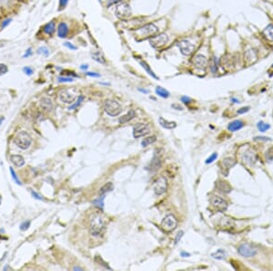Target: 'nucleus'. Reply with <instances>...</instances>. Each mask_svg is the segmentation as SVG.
I'll return each mask as SVG.
<instances>
[{
    "instance_id": "c85d7f7f",
    "label": "nucleus",
    "mask_w": 273,
    "mask_h": 271,
    "mask_svg": "<svg viewBox=\"0 0 273 271\" xmlns=\"http://www.w3.org/2000/svg\"><path fill=\"white\" fill-rule=\"evenodd\" d=\"M156 93L161 98H168L169 97V92L166 89L162 88V87H159V86H158L156 88Z\"/></svg>"
},
{
    "instance_id": "6e6d98bb",
    "label": "nucleus",
    "mask_w": 273,
    "mask_h": 271,
    "mask_svg": "<svg viewBox=\"0 0 273 271\" xmlns=\"http://www.w3.org/2000/svg\"><path fill=\"white\" fill-rule=\"evenodd\" d=\"M31 195L36 199H38V200H42V197H41V196H40V195H38V194H37V192H34L33 190H31Z\"/></svg>"
},
{
    "instance_id": "72a5a7b5",
    "label": "nucleus",
    "mask_w": 273,
    "mask_h": 271,
    "mask_svg": "<svg viewBox=\"0 0 273 271\" xmlns=\"http://www.w3.org/2000/svg\"><path fill=\"white\" fill-rule=\"evenodd\" d=\"M257 127H258V129H259L261 133L266 132L267 130H269V129L271 128V126L269 125L268 123H265V122H259L258 124H257Z\"/></svg>"
},
{
    "instance_id": "603ef678",
    "label": "nucleus",
    "mask_w": 273,
    "mask_h": 271,
    "mask_svg": "<svg viewBox=\"0 0 273 271\" xmlns=\"http://www.w3.org/2000/svg\"><path fill=\"white\" fill-rule=\"evenodd\" d=\"M183 234H184V232H183V231H180V232H179V233H178V235H177V237H176V238H175V244H178V243H179V239L182 237Z\"/></svg>"
},
{
    "instance_id": "052dcab7",
    "label": "nucleus",
    "mask_w": 273,
    "mask_h": 271,
    "mask_svg": "<svg viewBox=\"0 0 273 271\" xmlns=\"http://www.w3.org/2000/svg\"><path fill=\"white\" fill-rule=\"evenodd\" d=\"M231 102H233L234 103H240V101L236 98H231Z\"/></svg>"
},
{
    "instance_id": "bf43d9fd",
    "label": "nucleus",
    "mask_w": 273,
    "mask_h": 271,
    "mask_svg": "<svg viewBox=\"0 0 273 271\" xmlns=\"http://www.w3.org/2000/svg\"><path fill=\"white\" fill-rule=\"evenodd\" d=\"M138 91H139L140 92H143V93H148V90H145V89H141V88H139Z\"/></svg>"
},
{
    "instance_id": "5701e85b",
    "label": "nucleus",
    "mask_w": 273,
    "mask_h": 271,
    "mask_svg": "<svg viewBox=\"0 0 273 271\" xmlns=\"http://www.w3.org/2000/svg\"><path fill=\"white\" fill-rule=\"evenodd\" d=\"M243 126H244V122L242 121H241V120H236V121H233L232 122H231L229 124L228 129L231 132H236L238 130H241Z\"/></svg>"
},
{
    "instance_id": "e2e57ef3",
    "label": "nucleus",
    "mask_w": 273,
    "mask_h": 271,
    "mask_svg": "<svg viewBox=\"0 0 273 271\" xmlns=\"http://www.w3.org/2000/svg\"><path fill=\"white\" fill-rule=\"evenodd\" d=\"M181 256L182 257H189V254L186 253V252H181Z\"/></svg>"
},
{
    "instance_id": "f3484780",
    "label": "nucleus",
    "mask_w": 273,
    "mask_h": 271,
    "mask_svg": "<svg viewBox=\"0 0 273 271\" xmlns=\"http://www.w3.org/2000/svg\"><path fill=\"white\" fill-rule=\"evenodd\" d=\"M40 105L42 107V109L46 112H52V110L54 109V104H53L51 99L47 98V97H43L40 101Z\"/></svg>"
},
{
    "instance_id": "7ed1b4c3",
    "label": "nucleus",
    "mask_w": 273,
    "mask_h": 271,
    "mask_svg": "<svg viewBox=\"0 0 273 271\" xmlns=\"http://www.w3.org/2000/svg\"><path fill=\"white\" fill-rule=\"evenodd\" d=\"M15 144L22 150H27L32 143V138L26 131L19 132L14 139Z\"/></svg>"
},
{
    "instance_id": "4468645a",
    "label": "nucleus",
    "mask_w": 273,
    "mask_h": 271,
    "mask_svg": "<svg viewBox=\"0 0 273 271\" xmlns=\"http://www.w3.org/2000/svg\"><path fill=\"white\" fill-rule=\"evenodd\" d=\"M58 97H59V100L61 102H63L65 103H67V104H71L73 103L76 100V96L75 94L70 92L68 90H62L60 91V92L58 93Z\"/></svg>"
},
{
    "instance_id": "5fc2aeb1",
    "label": "nucleus",
    "mask_w": 273,
    "mask_h": 271,
    "mask_svg": "<svg viewBox=\"0 0 273 271\" xmlns=\"http://www.w3.org/2000/svg\"><path fill=\"white\" fill-rule=\"evenodd\" d=\"M86 74H87V76H89V77H95V78H98V77H100V74H98V73L97 72H86Z\"/></svg>"
},
{
    "instance_id": "423d86ee",
    "label": "nucleus",
    "mask_w": 273,
    "mask_h": 271,
    "mask_svg": "<svg viewBox=\"0 0 273 271\" xmlns=\"http://www.w3.org/2000/svg\"><path fill=\"white\" fill-rule=\"evenodd\" d=\"M169 41V38L165 33H158L156 36L149 39V44L154 49H162Z\"/></svg>"
},
{
    "instance_id": "a878e982",
    "label": "nucleus",
    "mask_w": 273,
    "mask_h": 271,
    "mask_svg": "<svg viewBox=\"0 0 273 271\" xmlns=\"http://www.w3.org/2000/svg\"><path fill=\"white\" fill-rule=\"evenodd\" d=\"M139 64L141 65V67L147 71V73L148 74V75H150L151 77H153L154 79H157V80H158V77L154 73V71L151 70V68L149 67V65L147 64L146 61H144V60H139Z\"/></svg>"
},
{
    "instance_id": "cd10ccee",
    "label": "nucleus",
    "mask_w": 273,
    "mask_h": 271,
    "mask_svg": "<svg viewBox=\"0 0 273 271\" xmlns=\"http://www.w3.org/2000/svg\"><path fill=\"white\" fill-rule=\"evenodd\" d=\"M113 188H114V185H113V184L112 183H107L106 185H104L102 187L100 188V190H99V195H105V194H107V193H108V192H111L112 190H113Z\"/></svg>"
},
{
    "instance_id": "2f4dec72",
    "label": "nucleus",
    "mask_w": 273,
    "mask_h": 271,
    "mask_svg": "<svg viewBox=\"0 0 273 271\" xmlns=\"http://www.w3.org/2000/svg\"><path fill=\"white\" fill-rule=\"evenodd\" d=\"M156 140H157V137H156L155 135L150 136V137H147V138H145V139L141 142V145L143 146V147H147V146H148L149 144L155 143Z\"/></svg>"
},
{
    "instance_id": "4c0bfd02",
    "label": "nucleus",
    "mask_w": 273,
    "mask_h": 271,
    "mask_svg": "<svg viewBox=\"0 0 273 271\" xmlns=\"http://www.w3.org/2000/svg\"><path fill=\"white\" fill-rule=\"evenodd\" d=\"M29 227H30V221H25L20 225V229L22 231H26L29 228Z\"/></svg>"
},
{
    "instance_id": "6ab92c4d",
    "label": "nucleus",
    "mask_w": 273,
    "mask_h": 271,
    "mask_svg": "<svg viewBox=\"0 0 273 271\" xmlns=\"http://www.w3.org/2000/svg\"><path fill=\"white\" fill-rule=\"evenodd\" d=\"M160 166H161V161H160V158H159L158 156H157V155H155L154 158L152 159V161H151L149 166L147 167V169L150 170V171H153V172H154V171L158 170V169L160 168Z\"/></svg>"
},
{
    "instance_id": "c756f323",
    "label": "nucleus",
    "mask_w": 273,
    "mask_h": 271,
    "mask_svg": "<svg viewBox=\"0 0 273 271\" xmlns=\"http://www.w3.org/2000/svg\"><path fill=\"white\" fill-rule=\"evenodd\" d=\"M211 257L216 259H224L226 258V252L223 249H218L215 253L211 254Z\"/></svg>"
},
{
    "instance_id": "ea45409f",
    "label": "nucleus",
    "mask_w": 273,
    "mask_h": 271,
    "mask_svg": "<svg viewBox=\"0 0 273 271\" xmlns=\"http://www.w3.org/2000/svg\"><path fill=\"white\" fill-rule=\"evenodd\" d=\"M217 157H218V154H216V153H214V154H212L211 155H210L207 160H206V164H211V163H213L216 159H217Z\"/></svg>"
},
{
    "instance_id": "c9c22d12",
    "label": "nucleus",
    "mask_w": 273,
    "mask_h": 271,
    "mask_svg": "<svg viewBox=\"0 0 273 271\" xmlns=\"http://www.w3.org/2000/svg\"><path fill=\"white\" fill-rule=\"evenodd\" d=\"M10 173H11V175H12V178H13V180L16 182V184L21 185V182L19 181V179H18V177H17V174L15 173V171H14V169H13L12 167H10Z\"/></svg>"
},
{
    "instance_id": "bb28decb",
    "label": "nucleus",
    "mask_w": 273,
    "mask_h": 271,
    "mask_svg": "<svg viewBox=\"0 0 273 271\" xmlns=\"http://www.w3.org/2000/svg\"><path fill=\"white\" fill-rule=\"evenodd\" d=\"M218 69H219V62H218V59L213 56L212 59L210 60V71L212 73H216L218 71Z\"/></svg>"
},
{
    "instance_id": "774afa93",
    "label": "nucleus",
    "mask_w": 273,
    "mask_h": 271,
    "mask_svg": "<svg viewBox=\"0 0 273 271\" xmlns=\"http://www.w3.org/2000/svg\"><path fill=\"white\" fill-rule=\"evenodd\" d=\"M272 68H273V64H272Z\"/></svg>"
},
{
    "instance_id": "de8ad7c7",
    "label": "nucleus",
    "mask_w": 273,
    "mask_h": 271,
    "mask_svg": "<svg viewBox=\"0 0 273 271\" xmlns=\"http://www.w3.org/2000/svg\"><path fill=\"white\" fill-rule=\"evenodd\" d=\"M121 1H124V0H107V7H110V6H113L115 4H117Z\"/></svg>"
},
{
    "instance_id": "b1692460",
    "label": "nucleus",
    "mask_w": 273,
    "mask_h": 271,
    "mask_svg": "<svg viewBox=\"0 0 273 271\" xmlns=\"http://www.w3.org/2000/svg\"><path fill=\"white\" fill-rule=\"evenodd\" d=\"M158 122H159V124L162 126L163 128H165V129H169V130H171V129H174V128L177 126V123H176L175 122H169V121H168V120H165V119L162 118V117H160V118L158 119Z\"/></svg>"
},
{
    "instance_id": "864d4df0",
    "label": "nucleus",
    "mask_w": 273,
    "mask_h": 271,
    "mask_svg": "<svg viewBox=\"0 0 273 271\" xmlns=\"http://www.w3.org/2000/svg\"><path fill=\"white\" fill-rule=\"evenodd\" d=\"M255 141H271V139L270 138H268V137H263V136H258V137H255V139H254Z\"/></svg>"
},
{
    "instance_id": "f8f14e48",
    "label": "nucleus",
    "mask_w": 273,
    "mask_h": 271,
    "mask_svg": "<svg viewBox=\"0 0 273 271\" xmlns=\"http://www.w3.org/2000/svg\"><path fill=\"white\" fill-rule=\"evenodd\" d=\"M208 59L206 56L202 55V54H197L193 57L192 59V63L193 65L198 68V69H200V70H204L207 65H208Z\"/></svg>"
},
{
    "instance_id": "f03ea898",
    "label": "nucleus",
    "mask_w": 273,
    "mask_h": 271,
    "mask_svg": "<svg viewBox=\"0 0 273 271\" xmlns=\"http://www.w3.org/2000/svg\"><path fill=\"white\" fill-rule=\"evenodd\" d=\"M158 33H159V29L154 23H148L146 25H143L142 27L138 28L136 30V34L142 39L152 38Z\"/></svg>"
},
{
    "instance_id": "4be33fe9",
    "label": "nucleus",
    "mask_w": 273,
    "mask_h": 271,
    "mask_svg": "<svg viewBox=\"0 0 273 271\" xmlns=\"http://www.w3.org/2000/svg\"><path fill=\"white\" fill-rule=\"evenodd\" d=\"M216 186L221 192H223L225 194H228L231 191V185L227 182H224V181H218V183L216 184Z\"/></svg>"
},
{
    "instance_id": "49530a36",
    "label": "nucleus",
    "mask_w": 273,
    "mask_h": 271,
    "mask_svg": "<svg viewBox=\"0 0 273 271\" xmlns=\"http://www.w3.org/2000/svg\"><path fill=\"white\" fill-rule=\"evenodd\" d=\"M64 46L67 47V49L71 50H77V49L76 46H74L72 43H69V42H65V43H64Z\"/></svg>"
},
{
    "instance_id": "aec40b11",
    "label": "nucleus",
    "mask_w": 273,
    "mask_h": 271,
    "mask_svg": "<svg viewBox=\"0 0 273 271\" xmlns=\"http://www.w3.org/2000/svg\"><path fill=\"white\" fill-rule=\"evenodd\" d=\"M43 31L45 34L48 35V36H52L53 34L56 31V24L54 21H51L47 24H46L43 27Z\"/></svg>"
},
{
    "instance_id": "7c9ffc66",
    "label": "nucleus",
    "mask_w": 273,
    "mask_h": 271,
    "mask_svg": "<svg viewBox=\"0 0 273 271\" xmlns=\"http://www.w3.org/2000/svg\"><path fill=\"white\" fill-rule=\"evenodd\" d=\"M92 58L93 60L97 61L100 64H106V59L104 58V56L100 52H95L92 54Z\"/></svg>"
},
{
    "instance_id": "473e14b6",
    "label": "nucleus",
    "mask_w": 273,
    "mask_h": 271,
    "mask_svg": "<svg viewBox=\"0 0 273 271\" xmlns=\"http://www.w3.org/2000/svg\"><path fill=\"white\" fill-rule=\"evenodd\" d=\"M83 101H84V96H83V95H80V96H78V98L77 99L76 102H75V103H72V105H71V106H70L68 109H69V110H74V109L77 108L79 105L83 102Z\"/></svg>"
},
{
    "instance_id": "09e8293b",
    "label": "nucleus",
    "mask_w": 273,
    "mask_h": 271,
    "mask_svg": "<svg viewBox=\"0 0 273 271\" xmlns=\"http://www.w3.org/2000/svg\"><path fill=\"white\" fill-rule=\"evenodd\" d=\"M250 109H251V107H243V108H241V109H240L239 111H238V114H243V113H245V112H249L250 111Z\"/></svg>"
},
{
    "instance_id": "3c124183",
    "label": "nucleus",
    "mask_w": 273,
    "mask_h": 271,
    "mask_svg": "<svg viewBox=\"0 0 273 271\" xmlns=\"http://www.w3.org/2000/svg\"><path fill=\"white\" fill-rule=\"evenodd\" d=\"M11 21H12V19L11 18H7V19H6V20L3 21V23H2V25H1V28L2 29H4V28H6V27H7L9 24L11 23Z\"/></svg>"
},
{
    "instance_id": "dca6fc26",
    "label": "nucleus",
    "mask_w": 273,
    "mask_h": 271,
    "mask_svg": "<svg viewBox=\"0 0 273 271\" xmlns=\"http://www.w3.org/2000/svg\"><path fill=\"white\" fill-rule=\"evenodd\" d=\"M68 32H69V29H68V27H67V23L61 22V23L58 24V26H57V36H58V38H60V39L67 38Z\"/></svg>"
},
{
    "instance_id": "e433bc0d",
    "label": "nucleus",
    "mask_w": 273,
    "mask_h": 271,
    "mask_svg": "<svg viewBox=\"0 0 273 271\" xmlns=\"http://www.w3.org/2000/svg\"><path fill=\"white\" fill-rule=\"evenodd\" d=\"M37 53H38V54H42V55H44L45 57H47V56L49 55V50H48V49L46 48V47H41V48H39V49L37 50Z\"/></svg>"
},
{
    "instance_id": "a211bd4d",
    "label": "nucleus",
    "mask_w": 273,
    "mask_h": 271,
    "mask_svg": "<svg viewBox=\"0 0 273 271\" xmlns=\"http://www.w3.org/2000/svg\"><path fill=\"white\" fill-rule=\"evenodd\" d=\"M10 161L11 163H12L15 166L17 167H22L24 164H25V159L23 158V156L18 155V154L11 155Z\"/></svg>"
},
{
    "instance_id": "6e6552de",
    "label": "nucleus",
    "mask_w": 273,
    "mask_h": 271,
    "mask_svg": "<svg viewBox=\"0 0 273 271\" xmlns=\"http://www.w3.org/2000/svg\"><path fill=\"white\" fill-rule=\"evenodd\" d=\"M178 226V220L173 215H168L161 222V227L166 232H171L176 229Z\"/></svg>"
},
{
    "instance_id": "39448f33",
    "label": "nucleus",
    "mask_w": 273,
    "mask_h": 271,
    "mask_svg": "<svg viewBox=\"0 0 273 271\" xmlns=\"http://www.w3.org/2000/svg\"><path fill=\"white\" fill-rule=\"evenodd\" d=\"M104 110L107 115H109L111 117H116L121 113L122 107L117 101L106 100L105 102H104Z\"/></svg>"
},
{
    "instance_id": "20e7f679",
    "label": "nucleus",
    "mask_w": 273,
    "mask_h": 271,
    "mask_svg": "<svg viewBox=\"0 0 273 271\" xmlns=\"http://www.w3.org/2000/svg\"><path fill=\"white\" fill-rule=\"evenodd\" d=\"M115 15L121 20L128 19L132 15V9L130 5L127 2H122L121 4L117 5L115 8Z\"/></svg>"
},
{
    "instance_id": "c03bdc74",
    "label": "nucleus",
    "mask_w": 273,
    "mask_h": 271,
    "mask_svg": "<svg viewBox=\"0 0 273 271\" xmlns=\"http://www.w3.org/2000/svg\"><path fill=\"white\" fill-rule=\"evenodd\" d=\"M266 158H267V160H269V161L273 160V148H271L269 151H267Z\"/></svg>"
},
{
    "instance_id": "4d7b16f0",
    "label": "nucleus",
    "mask_w": 273,
    "mask_h": 271,
    "mask_svg": "<svg viewBox=\"0 0 273 271\" xmlns=\"http://www.w3.org/2000/svg\"><path fill=\"white\" fill-rule=\"evenodd\" d=\"M32 55V49L31 48H29L27 51H26V53H25V55L23 56L24 58H28L29 56H31Z\"/></svg>"
},
{
    "instance_id": "0eeeda50",
    "label": "nucleus",
    "mask_w": 273,
    "mask_h": 271,
    "mask_svg": "<svg viewBox=\"0 0 273 271\" xmlns=\"http://www.w3.org/2000/svg\"><path fill=\"white\" fill-rule=\"evenodd\" d=\"M177 46L179 48L180 53L184 56H190L195 51V49H196L195 45L188 39H180L178 42Z\"/></svg>"
},
{
    "instance_id": "69168bd1",
    "label": "nucleus",
    "mask_w": 273,
    "mask_h": 271,
    "mask_svg": "<svg viewBox=\"0 0 273 271\" xmlns=\"http://www.w3.org/2000/svg\"><path fill=\"white\" fill-rule=\"evenodd\" d=\"M1 202H2V197H1V195H0V205H1Z\"/></svg>"
},
{
    "instance_id": "338daca9",
    "label": "nucleus",
    "mask_w": 273,
    "mask_h": 271,
    "mask_svg": "<svg viewBox=\"0 0 273 271\" xmlns=\"http://www.w3.org/2000/svg\"><path fill=\"white\" fill-rule=\"evenodd\" d=\"M98 1H99V2H101V0H98Z\"/></svg>"
},
{
    "instance_id": "a19ab883",
    "label": "nucleus",
    "mask_w": 273,
    "mask_h": 271,
    "mask_svg": "<svg viewBox=\"0 0 273 271\" xmlns=\"http://www.w3.org/2000/svg\"><path fill=\"white\" fill-rule=\"evenodd\" d=\"M57 80L59 82H71V81H73V79L69 78V77H58Z\"/></svg>"
},
{
    "instance_id": "1a4fd4ad",
    "label": "nucleus",
    "mask_w": 273,
    "mask_h": 271,
    "mask_svg": "<svg viewBox=\"0 0 273 271\" xmlns=\"http://www.w3.org/2000/svg\"><path fill=\"white\" fill-rule=\"evenodd\" d=\"M167 188H168V183H167V179L164 176H160L158 178L153 186L154 192L157 195H163L167 191Z\"/></svg>"
},
{
    "instance_id": "2eb2a0df",
    "label": "nucleus",
    "mask_w": 273,
    "mask_h": 271,
    "mask_svg": "<svg viewBox=\"0 0 273 271\" xmlns=\"http://www.w3.org/2000/svg\"><path fill=\"white\" fill-rule=\"evenodd\" d=\"M242 160H243V162L245 164L252 165V164H255V162L257 160V157H256L255 154L253 152L248 150V151H246V152L243 153V154H242Z\"/></svg>"
},
{
    "instance_id": "13d9d810",
    "label": "nucleus",
    "mask_w": 273,
    "mask_h": 271,
    "mask_svg": "<svg viewBox=\"0 0 273 271\" xmlns=\"http://www.w3.org/2000/svg\"><path fill=\"white\" fill-rule=\"evenodd\" d=\"M172 108H174V109H176L178 111H182L183 110V108L179 104H172Z\"/></svg>"
},
{
    "instance_id": "0e129e2a",
    "label": "nucleus",
    "mask_w": 273,
    "mask_h": 271,
    "mask_svg": "<svg viewBox=\"0 0 273 271\" xmlns=\"http://www.w3.org/2000/svg\"><path fill=\"white\" fill-rule=\"evenodd\" d=\"M3 121H4V117H1V118H0V125H1V123L3 122Z\"/></svg>"
},
{
    "instance_id": "37998d69",
    "label": "nucleus",
    "mask_w": 273,
    "mask_h": 271,
    "mask_svg": "<svg viewBox=\"0 0 273 271\" xmlns=\"http://www.w3.org/2000/svg\"><path fill=\"white\" fill-rule=\"evenodd\" d=\"M23 71H24V73H25V74H27V75L30 76V75H32V74H33V72H34V70L32 69L31 67H25V68L23 69Z\"/></svg>"
},
{
    "instance_id": "a18cd8bd",
    "label": "nucleus",
    "mask_w": 273,
    "mask_h": 271,
    "mask_svg": "<svg viewBox=\"0 0 273 271\" xmlns=\"http://www.w3.org/2000/svg\"><path fill=\"white\" fill-rule=\"evenodd\" d=\"M68 3V0H59V10L64 9Z\"/></svg>"
},
{
    "instance_id": "393cba45",
    "label": "nucleus",
    "mask_w": 273,
    "mask_h": 271,
    "mask_svg": "<svg viewBox=\"0 0 273 271\" xmlns=\"http://www.w3.org/2000/svg\"><path fill=\"white\" fill-rule=\"evenodd\" d=\"M263 35L264 37L270 40L273 41V24H269L263 30Z\"/></svg>"
},
{
    "instance_id": "9b49d317",
    "label": "nucleus",
    "mask_w": 273,
    "mask_h": 271,
    "mask_svg": "<svg viewBox=\"0 0 273 271\" xmlns=\"http://www.w3.org/2000/svg\"><path fill=\"white\" fill-rule=\"evenodd\" d=\"M150 129L149 126L145 123H137L136 125L134 126L133 128V136L135 138H140L144 137L149 133Z\"/></svg>"
},
{
    "instance_id": "58836bf2",
    "label": "nucleus",
    "mask_w": 273,
    "mask_h": 271,
    "mask_svg": "<svg viewBox=\"0 0 273 271\" xmlns=\"http://www.w3.org/2000/svg\"><path fill=\"white\" fill-rule=\"evenodd\" d=\"M103 200H104V197L102 196L101 198H98L97 199V200H94V202H93V204H94L95 206H98V207H103Z\"/></svg>"
},
{
    "instance_id": "79ce46f5",
    "label": "nucleus",
    "mask_w": 273,
    "mask_h": 271,
    "mask_svg": "<svg viewBox=\"0 0 273 271\" xmlns=\"http://www.w3.org/2000/svg\"><path fill=\"white\" fill-rule=\"evenodd\" d=\"M7 70H8V69H7V65H5V64H0V76L6 74V73L7 72Z\"/></svg>"
},
{
    "instance_id": "f257e3e1",
    "label": "nucleus",
    "mask_w": 273,
    "mask_h": 271,
    "mask_svg": "<svg viewBox=\"0 0 273 271\" xmlns=\"http://www.w3.org/2000/svg\"><path fill=\"white\" fill-rule=\"evenodd\" d=\"M105 220L100 214L95 213L90 216L89 231H90L92 236H95V237L100 236L103 233V231L105 230Z\"/></svg>"
},
{
    "instance_id": "9d476101",
    "label": "nucleus",
    "mask_w": 273,
    "mask_h": 271,
    "mask_svg": "<svg viewBox=\"0 0 273 271\" xmlns=\"http://www.w3.org/2000/svg\"><path fill=\"white\" fill-rule=\"evenodd\" d=\"M238 252L241 255L242 257L245 258H251L254 257L257 254V248H253L252 246H251L250 244L244 243L241 244L239 248H238Z\"/></svg>"
},
{
    "instance_id": "f704fd0d",
    "label": "nucleus",
    "mask_w": 273,
    "mask_h": 271,
    "mask_svg": "<svg viewBox=\"0 0 273 271\" xmlns=\"http://www.w3.org/2000/svg\"><path fill=\"white\" fill-rule=\"evenodd\" d=\"M223 164H224L225 166L229 169V168H231L232 166H234L236 163H235L234 159H231V158H226V159L223 160Z\"/></svg>"
},
{
    "instance_id": "ddd939ff",
    "label": "nucleus",
    "mask_w": 273,
    "mask_h": 271,
    "mask_svg": "<svg viewBox=\"0 0 273 271\" xmlns=\"http://www.w3.org/2000/svg\"><path fill=\"white\" fill-rule=\"evenodd\" d=\"M210 203L212 205V206H214L216 209L220 210L221 212L225 211L226 209L228 208V204L227 202L222 199L218 195H214L210 198Z\"/></svg>"
},
{
    "instance_id": "412c9836",
    "label": "nucleus",
    "mask_w": 273,
    "mask_h": 271,
    "mask_svg": "<svg viewBox=\"0 0 273 271\" xmlns=\"http://www.w3.org/2000/svg\"><path fill=\"white\" fill-rule=\"evenodd\" d=\"M135 117H136V112L134 110H130L126 115L119 118V122L120 123H127V122H130L131 120H133Z\"/></svg>"
},
{
    "instance_id": "680f3d73",
    "label": "nucleus",
    "mask_w": 273,
    "mask_h": 271,
    "mask_svg": "<svg viewBox=\"0 0 273 271\" xmlns=\"http://www.w3.org/2000/svg\"><path fill=\"white\" fill-rule=\"evenodd\" d=\"M87 68H88V66H87V65H81V66H80V69H81V70H87Z\"/></svg>"
},
{
    "instance_id": "8fccbe9b",
    "label": "nucleus",
    "mask_w": 273,
    "mask_h": 271,
    "mask_svg": "<svg viewBox=\"0 0 273 271\" xmlns=\"http://www.w3.org/2000/svg\"><path fill=\"white\" fill-rule=\"evenodd\" d=\"M180 100H181V102H182L183 103H185V104H188V103H189V102H191V99L189 98L188 96H182Z\"/></svg>"
}]
</instances>
